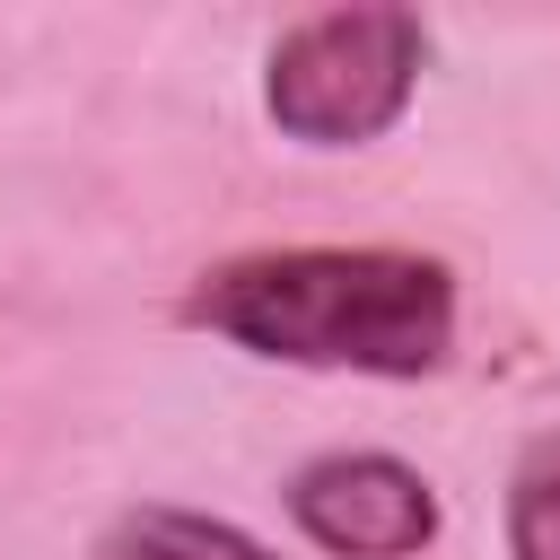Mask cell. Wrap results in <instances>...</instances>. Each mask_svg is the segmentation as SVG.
Returning <instances> with one entry per match:
<instances>
[{"instance_id": "obj_1", "label": "cell", "mask_w": 560, "mask_h": 560, "mask_svg": "<svg viewBox=\"0 0 560 560\" xmlns=\"http://www.w3.org/2000/svg\"><path fill=\"white\" fill-rule=\"evenodd\" d=\"M184 324L245 359L411 385L455 359V271L411 245H262L210 262Z\"/></svg>"}, {"instance_id": "obj_2", "label": "cell", "mask_w": 560, "mask_h": 560, "mask_svg": "<svg viewBox=\"0 0 560 560\" xmlns=\"http://www.w3.org/2000/svg\"><path fill=\"white\" fill-rule=\"evenodd\" d=\"M420 61H429V26L411 9H394V0L315 9V18L280 26V44L262 61V114L298 149H368L411 114Z\"/></svg>"}, {"instance_id": "obj_3", "label": "cell", "mask_w": 560, "mask_h": 560, "mask_svg": "<svg viewBox=\"0 0 560 560\" xmlns=\"http://www.w3.org/2000/svg\"><path fill=\"white\" fill-rule=\"evenodd\" d=\"M289 525L324 560H420L446 525L438 490L420 464L385 446H332L289 472Z\"/></svg>"}, {"instance_id": "obj_4", "label": "cell", "mask_w": 560, "mask_h": 560, "mask_svg": "<svg viewBox=\"0 0 560 560\" xmlns=\"http://www.w3.org/2000/svg\"><path fill=\"white\" fill-rule=\"evenodd\" d=\"M96 560H280V551L228 516H201V508H122L105 525Z\"/></svg>"}, {"instance_id": "obj_5", "label": "cell", "mask_w": 560, "mask_h": 560, "mask_svg": "<svg viewBox=\"0 0 560 560\" xmlns=\"http://www.w3.org/2000/svg\"><path fill=\"white\" fill-rule=\"evenodd\" d=\"M508 560H560V429L525 438L508 472Z\"/></svg>"}]
</instances>
